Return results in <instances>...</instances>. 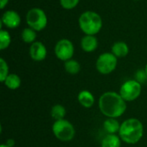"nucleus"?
Returning a JSON list of instances; mask_svg holds the SVG:
<instances>
[{
  "instance_id": "39448f33",
  "label": "nucleus",
  "mask_w": 147,
  "mask_h": 147,
  "mask_svg": "<svg viewBox=\"0 0 147 147\" xmlns=\"http://www.w3.org/2000/svg\"><path fill=\"white\" fill-rule=\"evenodd\" d=\"M26 22L28 26L36 32L43 30L48 22L47 16L46 12L40 8H32L26 15Z\"/></svg>"
},
{
  "instance_id": "0eeeda50",
  "label": "nucleus",
  "mask_w": 147,
  "mask_h": 147,
  "mask_svg": "<svg viewBox=\"0 0 147 147\" xmlns=\"http://www.w3.org/2000/svg\"><path fill=\"white\" fill-rule=\"evenodd\" d=\"M141 90V84L135 79H129L121 84L119 93L126 102H133L139 98Z\"/></svg>"
},
{
  "instance_id": "dca6fc26",
  "label": "nucleus",
  "mask_w": 147,
  "mask_h": 147,
  "mask_svg": "<svg viewBox=\"0 0 147 147\" xmlns=\"http://www.w3.org/2000/svg\"><path fill=\"white\" fill-rule=\"evenodd\" d=\"M3 84L8 89L15 90H17L20 88L21 84H22V80H21V78L17 74L10 73V74H9V76L4 80Z\"/></svg>"
},
{
  "instance_id": "a878e982",
  "label": "nucleus",
  "mask_w": 147,
  "mask_h": 147,
  "mask_svg": "<svg viewBox=\"0 0 147 147\" xmlns=\"http://www.w3.org/2000/svg\"><path fill=\"white\" fill-rule=\"evenodd\" d=\"M0 147H9V146H8L6 144H2V145L0 146Z\"/></svg>"
},
{
  "instance_id": "a211bd4d",
  "label": "nucleus",
  "mask_w": 147,
  "mask_h": 147,
  "mask_svg": "<svg viewBox=\"0 0 147 147\" xmlns=\"http://www.w3.org/2000/svg\"><path fill=\"white\" fill-rule=\"evenodd\" d=\"M65 115H66V109L61 104H55L51 109V116L55 121L65 119Z\"/></svg>"
},
{
  "instance_id": "f3484780",
  "label": "nucleus",
  "mask_w": 147,
  "mask_h": 147,
  "mask_svg": "<svg viewBox=\"0 0 147 147\" xmlns=\"http://www.w3.org/2000/svg\"><path fill=\"white\" fill-rule=\"evenodd\" d=\"M64 67H65V71L71 75H76L81 70V65H80L79 62L77 61L76 59H72L65 61Z\"/></svg>"
},
{
  "instance_id": "6ab92c4d",
  "label": "nucleus",
  "mask_w": 147,
  "mask_h": 147,
  "mask_svg": "<svg viewBox=\"0 0 147 147\" xmlns=\"http://www.w3.org/2000/svg\"><path fill=\"white\" fill-rule=\"evenodd\" d=\"M36 31L29 27L25 28L22 32V40H23V42L27 44H32L34 41H36Z\"/></svg>"
},
{
  "instance_id": "f03ea898",
  "label": "nucleus",
  "mask_w": 147,
  "mask_h": 147,
  "mask_svg": "<svg viewBox=\"0 0 147 147\" xmlns=\"http://www.w3.org/2000/svg\"><path fill=\"white\" fill-rule=\"evenodd\" d=\"M119 136L128 145L137 144L144 135V126L137 118H129L121 124Z\"/></svg>"
},
{
  "instance_id": "cd10ccee",
  "label": "nucleus",
  "mask_w": 147,
  "mask_h": 147,
  "mask_svg": "<svg viewBox=\"0 0 147 147\" xmlns=\"http://www.w3.org/2000/svg\"><path fill=\"white\" fill-rule=\"evenodd\" d=\"M134 1H140V0H134Z\"/></svg>"
},
{
  "instance_id": "ddd939ff",
  "label": "nucleus",
  "mask_w": 147,
  "mask_h": 147,
  "mask_svg": "<svg viewBox=\"0 0 147 147\" xmlns=\"http://www.w3.org/2000/svg\"><path fill=\"white\" fill-rule=\"evenodd\" d=\"M111 53L117 58H124L129 53V47L124 41H116L111 47Z\"/></svg>"
},
{
  "instance_id": "aec40b11",
  "label": "nucleus",
  "mask_w": 147,
  "mask_h": 147,
  "mask_svg": "<svg viewBox=\"0 0 147 147\" xmlns=\"http://www.w3.org/2000/svg\"><path fill=\"white\" fill-rule=\"evenodd\" d=\"M11 43V36L5 29H0V50L7 49Z\"/></svg>"
},
{
  "instance_id": "7ed1b4c3",
  "label": "nucleus",
  "mask_w": 147,
  "mask_h": 147,
  "mask_svg": "<svg viewBox=\"0 0 147 147\" xmlns=\"http://www.w3.org/2000/svg\"><path fill=\"white\" fill-rule=\"evenodd\" d=\"M102 19L96 11L86 10L78 18V26L84 34L96 35L102 28Z\"/></svg>"
},
{
  "instance_id": "1a4fd4ad",
  "label": "nucleus",
  "mask_w": 147,
  "mask_h": 147,
  "mask_svg": "<svg viewBox=\"0 0 147 147\" xmlns=\"http://www.w3.org/2000/svg\"><path fill=\"white\" fill-rule=\"evenodd\" d=\"M22 20L20 15L13 9H9L3 13L0 20V25H4L6 28L13 29L18 28Z\"/></svg>"
},
{
  "instance_id": "bb28decb",
  "label": "nucleus",
  "mask_w": 147,
  "mask_h": 147,
  "mask_svg": "<svg viewBox=\"0 0 147 147\" xmlns=\"http://www.w3.org/2000/svg\"><path fill=\"white\" fill-rule=\"evenodd\" d=\"M145 71H146V76H147V64L146 65V67H145Z\"/></svg>"
},
{
  "instance_id": "b1692460",
  "label": "nucleus",
  "mask_w": 147,
  "mask_h": 147,
  "mask_svg": "<svg viewBox=\"0 0 147 147\" xmlns=\"http://www.w3.org/2000/svg\"><path fill=\"white\" fill-rule=\"evenodd\" d=\"M8 3H9V0H0V8H1V9H3L6 7V5L8 4Z\"/></svg>"
},
{
  "instance_id": "393cba45",
  "label": "nucleus",
  "mask_w": 147,
  "mask_h": 147,
  "mask_svg": "<svg viewBox=\"0 0 147 147\" xmlns=\"http://www.w3.org/2000/svg\"><path fill=\"white\" fill-rule=\"evenodd\" d=\"M5 144H6L8 146L13 147L14 146V145H15V141H14V140H7V141H6Z\"/></svg>"
},
{
  "instance_id": "4468645a",
  "label": "nucleus",
  "mask_w": 147,
  "mask_h": 147,
  "mask_svg": "<svg viewBox=\"0 0 147 147\" xmlns=\"http://www.w3.org/2000/svg\"><path fill=\"white\" fill-rule=\"evenodd\" d=\"M121 127L120 122L116 118H107L103 121V129L108 134H116Z\"/></svg>"
},
{
  "instance_id": "423d86ee",
  "label": "nucleus",
  "mask_w": 147,
  "mask_h": 147,
  "mask_svg": "<svg viewBox=\"0 0 147 147\" xmlns=\"http://www.w3.org/2000/svg\"><path fill=\"white\" fill-rule=\"evenodd\" d=\"M118 64V58L112 53H103L99 55L96 62V68L97 71L102 75H108L113 72Z\"/></svg>"
},
{
  "instance_id": "f8f14e48",
  "label": "nucleus",
  "mask_w": 147,
  "mask_h": 147,
  "mask_svg": "<svg viewBox=\"0 0 147 147\" xmlns=\"http://www.w3.org/2000/svg\"><path fill=\"white\" fill-rule=\"evenodd\" d=\"M78 101L84 108L90 109L95 103V97L90 90H83L78 95Z\"/></svg>"
},
{
  "instance_id": "6e6552de",
  "label": "nucleus",
  "mask_w": 147,
  "mask_h": 147,
  "mask_svg": "<svg viewBox=\"0 0 147 147\" xmlns=\"http://www.w3.org/2000/svg\"><path fill=\"white\" fill-rule=\"evenodd\" d=\"M74 45L69 39H61L55 44V56L61 61L65 62L69 59H71L74 55Z\"/></svg>"
},
{
  "instance_id": "2eb2a0df",
  "label": "nucleus",
  "mask_w": 147,
  "mask_h": 147,
  "mask_svg": "<svg viewBox=\"0 0 147 147\" xmlns=\"http://www.w3.org/2000/svg\"><path fill=\"white\" fill-rule=\"evenodd\" d=\"M121 141L117 134H107L101 142V147H121Z\"/></svg>"
},
{
  "instance_id": "4be33fe9",
  "label": "nucleus",
  "mask_w": 147,
  "mask_h": 147,
  "mask_svg": "<svg viewBox=\"0 0 147 147\" xmlns=\"http://www.w3.org/2000/svg\"><path fill=\"white\" fill-rule=\"evenodd\" d=\"M80 0H59L60 6L67 10H71L75 9L79 3Z\"/></svg>"
},
{
  "instance_id": "412c9836",
  "label": "nucleus",
  "mask_w": 147,
  "mask_h": 147,
  "mask_svg": "<svg viewBox=\"0 0 147 147\" xmlns=\"http://www.w3.org/2000/svg\"><path fill=\"white\" fill-rule=\"evenodd\" d=\"M9 65L3 58L0 59V81L4 82L6 78L9 76Z\"/></svg>"
},
{
  "instance_id": "20e7f679",
  "label": "nucleus",
  "mask_w": 147,
  "mask_h": 147,
  "mask_svg": "<svg viewBox=\"0 0 147 147\" xmlns=\"http://www.w3.org/2000/svg\"><path fill=\"white\" fill-rule=\"evenodd\" d=\"M52 131L55 138L62 142L71 141L76 134L74 126L69 121L65 119L55 121L53 124Z\"/></svg>"
},
{
  "instance_id": "5701e85b",
  "label": "nucleus",
  "mask_w": 147,
  "mask_h": 147,
  "mask_svg": "<svg viewBox=\"0 0 147 147\" xmlns=\"http://www.w3.org/2000/svg\"><path fill=\"white\" fill-rule=\"evenodd\" d=\"M134 79L137 80L140 84H144V83H146L147 82V76L146 73V71L145 69H141V70H138L136 72H135V75H134Z\"/></svg>"
},
{
  "instance_id": "f257e3e1",
  "label": "nucleus",
  "mask_w": 147,
  "mask_h": 147,
  "mask_svg": "<svg viewBox=\"0 0 147 147\" xmlns=\"http://www.w3.org/2000/svg\"><path fill=\"white\" fill-rule=\"evenodd\" d=\"M98 106L101 113L108 118L117 119L127 110V102L115 91L103 93L98 100Z\"/></svg>"
},
{
  "instance_id": "9d476101",
  "label": "nucleus",
  "mask_w": 147,
  "mask_h": 147,
  "mask_svg": "<svg viewBox=\"0 0 147 147\" xmlns=\"http://www.w3.org/2000/svg\"><path fill=\"white\" fill-rule=\"evenodd\" d=\"M29 55L30 58L34 61H43L47 55L46 46L41 41H34L29 47Z\"/></svg>"
},
{
  "instance_id": "9b49d317",
  "label": "nucleus",
  "mask_w": 147,
  "mask_h": 147,
  "mask_svg": "<svg viewBox=\"0 0 147 147\" xmlns=\"http://www.w3.org/2000/svg\"><path fill=\"white\" fill-rule=\"evenodd\" d=\"M80 46L85 53H92L96 50L98 47V40L96 35L84 34L80 41Z\"/></svg>"
}]
</instances>
